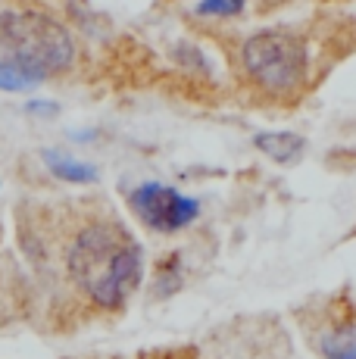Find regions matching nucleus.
Instances as JSON below:
<instances>
[{"label": "nucleus", "instance_id": "6e6552de", "mask_svg": "<svg viewBox=\"0 0 356 359\" xmlns=\"http://www.w3.org/2000/svg\"><path fill=\"white\" fill-rule=\"evenodd\" d=\"M47 165H50V172L57 178H63V182H75V184H88L97 178V169L88 163H78L72 160V156H63V154H47Z\"/></svg>", "mask_w": 356, "mask_h": 359}, {"label": "nucleus", "instance_id": "9b49d317", "mask_svg": "<svg viewBox=\"0 0 356 359\" xmlns=\"http://www.w3.org/2000/svg\"><path fill=\"white\" fill-rule=\"evenodd\" d=\"M156 356L160 359H197V353H191V350L188 353H156Z\"/></svg>", "mask_w": 356, "mask_h": 359}, {"label": "nucleus", "instance_id": "20e7f679", "mask_svg": "<svg viewBox=\"0 0 356 359\" xmlns=\"http://www.w3.org/2000/svg\"><path fill=\"white\" fill-rule=\"evenodd\" d=\"M213 359H294V350L275 319H238L222 328Z\"/></svg>", "mask_w": 356, "mask_h": 359}, {"label": "nucleus", "instance_id": "39448f33", "mask_svg": "<svg viewBox=\"0 0 356 359\" xmlns=\"http://www.w3.org/2000/svg\"><path fill=\"white\" fill-rule=\"evenodd\" d=\"M128 200H132V210L138 212L141 222L160 234H172V231L188 229V225L200 216V203H197L194 197L178 194L175 188L160 184V182L138 184Z\"/></svg>", "mask_w": 356, "mask_h": 359}, {"label": "nucleus", "instance_id": "7ed1b4c3", "mask_svg": "<svg viewBox=\"0 0 356 359\" xmlns=\"http://www.w3.org/2000/svg\"><path fill=\"white\" fill-rule=\"evenodd\" d=\"M241 66L244 75L272 97H291L300 91L310 69V53L300 34L266 29L250 34L241 44Z\"/></svg>", "mask_w": 356, "mask_h": 359}, {"label": "nucleus", "instance_id": "9d476101", "mask_svg": "<svg viewBox=\"0 0 356 359\" xmlns=\"http://www.w3.org/2000/svg\"><path fill=\"white\" fill-rule=\"evenodd\" d=\"M247 0H200L197 4V16H216V19H231L244 10Z\"/></svg>", "mask_w": 356, "mask_h": 359}, {"label": "nucleus", "instance_id": "f257e3e1", "mask_svg": "<svg viewBox=\"0 0 356 359\" xmlns=\"http://www.w3.org/2000/svg\"><path fill=\"white\" fill-rule=\"evenodd\" d=\"M141 247L122 225L97 222L75 238L69 272L97 306L119 309L141 285Z\"/></svg>", "mask_w": 356, "mask_h": 359}, {"label": "nucleus", "instance_id": "423d86ee", "mask_svg": "<svg viewBox=\"0 0 356 359\" xmlns=\"http://www.w3.org/2000/svg\"><path fill=\"white\" fill-rule=\"evenodd\" d=\"M306 337L319 359H356V306L331 300V306L313 313Z\"/></svg>", "mask_w": 356, "mask_h": 359}, {"label": "nucleus", "instance_id": "1a4fd4ad", "mask_svg": "<svg viewBox=\"0 0 356 359\" xmlns=\"http://www.w3.org/2000/svg\"><path fill=\"white\" fill-rule=\"evenodd\" d=\"M41 79L32 75L29 69L10 63V60H0V91H10V94H22V91H32L38 88Z\"/></svg>", "mask_w": 356, "mask_h": 359}, {"label": "nucleus", "instance_id": "f03ea898", "mask_svg": "<svg viewBox=\"0 0 356 359\" xmlns=\"http://www.w3.org/2000/svg\"><path fill=\"white\" fill-rule=\"evenodd\" d=\"M0 47L10 63L29 69L41 81L72 66L75 44L69 32L44 13L10 10L0 13Z\"/></svg>", "mask_w": 356, "mask_h": 359}, {"label": "nucleus", "instance_id": "0eeeda50", "mask_svg": "<svg viewBox=\"0 0 356 359\" xmlns=\"http://www.w3.org/2000/svg\"><path fill=\"white\" fill-rule=\"evenodd\" d=\"M253 144L275 163H294L306 150V137L294 131H263L253 137Z\"/></svg>", "mask_w": 356, "mask_h": 359}]
</instances>
